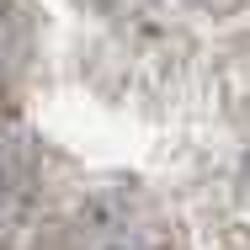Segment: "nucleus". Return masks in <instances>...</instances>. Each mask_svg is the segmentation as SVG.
Listing matches in <instances>:
<instances>
[{"label": "nucleus", "mask_w": 250, "mask_h": 250, "mask_svg": "<svg viewBox=\"0 0 250 250\" xmlns=\"http://www.w3.org/2000/svg\"><path fill=\"white\" fill-rule=\"evenodd\" d=\"M176 5H218V0H176Z\"/></svg>", "instance_id": "5"}, {"label": "nucleus", "mask_w": 250, "mask_h": 250, "mask_svg": "<svg viewBox=\"0 0 250 250\" xmlns=\"http://www.w3.org/2000/svg\"><path fill=\"white\" fill-rule=\"evenodd\" d=\"M32 11L21 0H0V106L11 101V91L21 85L27 64H32Z\"/></svg>", "instance_id": "3"}, {"label": "nucleus", "mask_w": 250, "mask_h": 250, "mask_svg": "<svg viewBox=\"0 0 250 250\" xmlns=\"http://www.w3.org/2000/svg\"><path fill=\"white\" fill-rule=\"evenodd\" d=\"M240 187H245V197H250V154H245V170H240Z\"/></svg>", "instance_id": "4"}, {"label": "nucleus", "mask_w": 250, "mask_h": 250, "mask_svg": "<svg viewBox=\"0 0 250 250\" xmlns=\"http://www.w3.org/2000/svg\"><path fill=\"white\" fill-rule=\"evenodd\" d=\"M32 250H176L165 213L133 187H101L32 229Z\"/></svg>", "instance_id": "1"}, {"label": "nucleus", "mask_w": 250, "mask_h": 250, "mask_svg": "<svg viewBox=\"0 0 250 250\" xmlns=\"http://www.w3.org/2000/svg\"><path fill=\"white\" fill-rule=\"evenodd\" d=\"M43 181H48V160L38 133L11 106H0V250L32 234L43 208Z\"/></svg>", "instance_id": "2"}]
</instances>
